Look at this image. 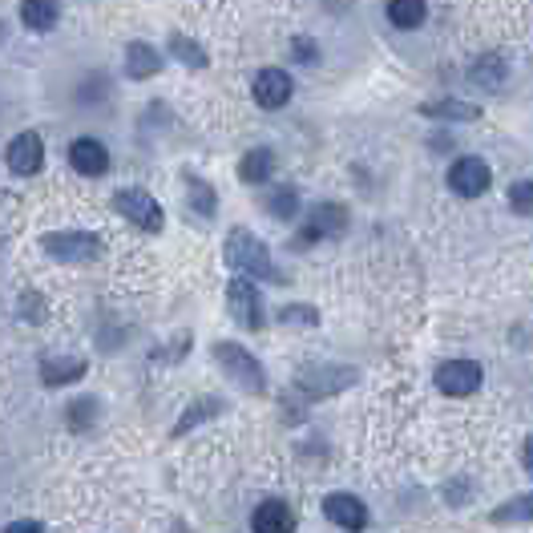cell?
Returning a JSON list of instances; mask_svg holds the SVG:
<instances>
[{
    "label": "cell",
    "mask_w": 533,
    "mask_h": 533,
    "mask_svg": "<svg viewBox=\"0 0 533 533\" xmlns=\"http://www.w3.org/2000/svg\"><path fill=\"white\" fill-rule=\"evenodd\" d=\"M227 263H231L235 271H243L247 279H271V275H275L267 243H263L255 231H247V227H235V231L227 235Z\"/></svg>",
    "instance_id": "6da1fadb"
},
{
    "label": "cell",
    "mask_w": 533,
    "mask_h": 533,
    "mask_svg": "<svg viewBox=\"0 0 533 533\" xmlns=\"http://www.w3.org/2000/svg\"><path fill=\"white\" fill-rule=\"evenodd\" d=\"M215 364L243 388V392H263L267 388V376H263V368H259V360L247 352V348H239V344H231V340H223V344H215Z\"/></svg>",
    "instance_id": "7a4b0ae2"
},
{
    "label": "cell",
    "mask_w": 533,
    "mask_h": 533,
    "mask_svg": "<svg viewBox=\"0 0 533 533\" xmlns=\"http://www.w3.org/2000/svg\"><path fill=\"white\" fill-rule=\"evenodd\" d=\"M41 247L61 263H89V259L101 255V239L85 235V231H53V235L41 239Z\"/></svg>",
    "instance_id": "3957f363"
},
{
    "label": "cell",
    "mask_w": 533,
    "mask_h": 533,
    "mask_svg": "<svg viewBox=\"0 0 533 533\" xmlns=\"http://www.w3.org/2000/svg\"><path fill=\"white\" fill-rule=\"evenodd\" d=\"M114 206L122 210V215L134 223V227H142V231H162V223H166V215H162V206H158V198L154 194H146V190H122L118 198H114Z\"/></svg>",
    "instance_id": "277c9868"
},
{
    "label": "cell",
    "mask_w": 533,
    "mask_h": 533,
    "mask_svg": "<svg viewBox=\"0 0 533 533\" xmlns=\"http://www.w3.org/2000/svg\"><path fill=\"white\" fill-rule=\"evenodd\" d=\"M227 307L243 328H255V332L263 328V299H259L255 279H231L227 283Z\"/></svg>",
    "instance_id": "5b68a950"
},
{
    "label": "cell",
    "mask_w": 533,
    "mask_h": 533,
    "mask_svg": "<svg viewBox=\"0 0 533 533\" xmlns=\"http://www.w3.org/2000/svg\"><path fill=\"white\" fill-rule=\"evenodd\" d=\"M481 380H485V372L473 360H449L437 368V388L445 396H473L481 388Z\"/></svg>",
    "instance_id": "8992f818"
},
{
    "label": "cell",
    "mask_w": 533,
    "mask_h": 533,
    "mask_svg": "<svg viewBox=\"0 0 533 533\" xmlns=\"http://www.w3.org/2000/svg\"><path fill=\"white\" fill-rule=\"evenodd\" d=\"M5 158H9V170L13 174H21V178H29V174H37L41 166H45V142H41V134H17L13 142H9V150H5Z\"/></svg>",
    "instance_id": "52a82bcc"
},
{
    "label": "cell",
    "mask_w": 533,
    "mask_h": 533,
    "mask_svg": "<svg viewBox=\"0 0 533 533\" xmlns=\"http://www.w3.org/2000/svg\"><path fill=\"white\" fill-rule=\"evenodd\" d=\"M493 182V170L481 162V158H457L453 170H449V186L461 194V198H477L485 194Z\"/></svg>",
    "instance_id": "ba28073f"
},
{
    "label": "cell",
    "mask_w": 533,
    "mask_h": 533,
    "mask_svg": "<svg viewBox=\"0 0 533 533\" xmlns=\"http://www.w3.org/2000/svg\"><path fill=\"white\" fill-rule=\"evenodd\" d=\"M352 380H356L352 368H332V364H324V368H303L295 384H299L307 396H332V392L348 388Z\"/></svg>",
    "instance_id": "9c48e42d"
},
{
    "label": "cell",
    "mask_w": 533,
    "mask_h": 533,
    "mask_svg": "<svg viewBox=\"0 0 533 533\" xmlns=\"http://www.w3.org/2000/svg\"><path fill=\"white\" fill-rule=\"evenodd\" d=\"M324 513H328L332 525H340V529H348V533H360V529L368 525V505H364L360 497H352V493H332V497L324 501Z\"/></svg>",
    "instance_id": "30bf717a"
},
{
    "label": "cell",
    "mask_w": 533,
    "mask_h": 533,
    "mask_svg": "<svg viewBox=\"0 0 533 533\" xmlns=\"http://www.w3.org/2000/svg\"><path fill=\"white\" fill-rule=\"evenodd\" d=\"M69 166L85 178H101L105 170H110V150H105L97 138H77L69 146Z\"/></svg>",
    "instance_id": "8fae6325"
},
{
    "label": "cell",
    "mask_w": 533,
    "mask_h": 533,
    "mask_svg": "<svg viewBox=\"0 0 533 533\" xmlns=\"http://www.w3.org/2000/svg\"><path fill=\"white\" fill-rule=\"evenodd\" d=\"M291 89H295V81L283 69H263L255 77V101L263 105V110H279V105H287Z\"/></svg>",
    "instance_id": "7c38bea8"
},
{
    "label": "cell",
    "mask_w": 533,
    "mask_h": 533,
    "mask_svg": "<svg viewBox=\"0 0 533 533\" xmlns=\"http://www.w3.org/2000/svg\"><path fill=\"white\" fill-rule=\"evenodd\" d=\"M344 227H348V210L340 202H319L311 210V223H307L303 239H336V235H344Z\"/></svg>",
    "instance_id": "4fadbf2b"
},
{
    "label": "cell",
    "mask_w": 533,
    "mask_h": 533,
    "mask_svg": "<svg viewBox=\"0 0 533 533\" xmlns=\"http://www.w3.org/2000/svg\"><path fill=\"white\" fill-rule=\"evenodd\" d=\"M251 529L255 533H291L295 529V513H291L287 501H263L251 513Z\"/></svg>",
    "instance_id": "5bb4252c"
},
{
    "label": "cell",
    "mask_w": 533,
    "mask_h": 533,
    "mask_svg": "<svg viewBox=\"0 0 533 533\" xmlns=\"http://www.w3.org/2000/svg\"><path fill=\"white\" fill-rule=\"evenodd\" d=\"M420 114L433 118V122H477L481 118V105L457 101V97H441V101H424Z\"/></svg>",
    "instance_id": "9a60e30c"
},
{
    "label": "cell",
    "mask_w": 533,
    "mask_h": 533,
    "mask_svg": "<svg viewBox=\"0 0 533 533\" xmlns=\"http://www.w3.org/2000/svg\"><path fill=\"white\" fill-rule=\"evenodd\" d=\"M81 376H85V360H81V356H49V360L41 364V380H45L49 388L73 384V380H81Z\"/></svg>",
    "instance_id": "2e32d148"
},
{
    "label": "cell",
    "mask_w": 533,
    "mask_h": 533,
    "mask_svg": "<svg viewBox=\"0 0 533 533\" xmlns=\"http://www.w3.org/2000/svg\"><path fill=\"white\" fill-rule=\"evenodd\" d=\"M57 17H61V5H57V0H21V21H25V29H33V33H49V29L57 25Z\"/></svg>",
    "instance_id": "e0dca14e"
},
{
    "label": "cell",
    "mask_w": 533,
    "mask_h": 533,
    "mask_svg": "<svg viewBox=\"0 0 533 533\" xmlns=\"http://www.w3.org/2000/svg\"><path fill=\"white\" fill-rule=\"evenodd\" d=\"M158 49L154 45H146V41H134V45H126V77H134V81H146V77H154L158 73Z\"/></svg>",
    "instance_id": "ac0fdd59"
},
{
    "label": "cell",
    "mask_w": 533,
    "mask_h": 533,
    "mask_svg": "<svg viewBox=\"0 0 533 533\" xmlns=\"http://www.w3.org/2000/svg\"><path fill=\"white\" fill-rule=\"evenodd\" d=\"M429 9H424V0H388V21L396 29H420Z\"/></svg>",
    "instance_id": "d6986e66"
},
{
    "label": "cell",
    "mask_w": 533,
    "mask_h": 533,
    "mask_svg": "<svg viewBox=\"0 0 533 533\" xmlns=\"http://www.w3.org/2000/svg\"><path fill=\"white\" fill-rule=\"evenodd\" d=\"M271 170H275V154H271V150H251V154L239 162V178H243L247 186L267 182V178H271Z\"/></svg>",
    "instance_id": "ffe728a7"
},
{
    "label": "cell",
    "mask_w": 533,
    "mask_h": 533,
    "mask_svg": "<svg viewBox=\"0 0 533 533\" xmlns=\"http://www.w3.org/2000/svg\"><path fill=\"white\" fill-rule=\"evenodd\" d=\"M469 81L481 85V89H501V85H505V61H501V57H481V61L469 69Z\"/></svg>",
    "instance_id": "44dd1931"
},
{
    "label": "cell",
    "mask_w": 533,
    "mask_h": 533,
    "mask_svg": "<svg viewBox=\"0 0 533 533\" xmlns=\"http://www.w3.org/2000/svg\"><path fill=\"white\" fill-rule=\"evenodd\" d=\"M267 210L275 219H295V210H299V190L295 186H275V190H267Z\"/></svg>",
    "instance_id": "7402d4cb"
},
{
    "label": "cell",
    "mask_w": 533,
    "mask_h": 533,
    "mask_svg": "<svg viewBox=\"0 0 533 533\" xmlns=\"http://www.w3.org/2000/svg\"><path fill=\"white\" fill-rule=\"evenodd\" d=\"M493 521H497V525H509V521H533V493L513 497V501H505L501 509H493Z\"/></svg>",
    "instance_id": "603a6c76"
},
{
    "label": "cell",
    "mask_w": 533,
    "mask_h": 533,
    "mask_svg": "<svg viewBox=\"0 0 533 533\" xmlns=\"http://www.w3.org/2000/svg\"><path fill=\"white\" fill-rule=\"evenodd\" d=\"M170 53L182 61V65H194V69H206V53L190 41V37H182V33H174L170 37Z\"/></svg>",
    "instance_id": "cb8c5ba5"
},
{
    "label": "cell",
    "mask_w": 533,
    "mask_h": 533,
    "mask_svg": "<svg viewBox=\"0 0 533 533\" xmlns=\"http://www.w3.org/2000/svg\"><path fill=\"white\" fill-rule=\"evenodd\" d=\"M279 319H283V324H291V328H315L319 324V311L307 307V303H291V307L279 311Z\"/></svg>",
    "instance_id": "d4e9b609"
},
{
    "label": "cell",
    "mask_w": 533,
    "mask_h": 533,
    "mask_svg": "<svg viewBox=\"0 0 533 533\" xmlns=\"http://www.w3.org/2000/svg\"><path fill=\"white\" fill-rule=\"evenodd\" d=\"M190 202H194V210L198 215H215V190H210L202 178H190Z\"/></svg>",
    "instance_id": "484cf974"
},
{
    "label": "cell",
    "mask_w": 533,
    "mask_h": 533,
    "mask_svg": "<svg viewBox=\"0 0 533 533\" xmlns=\"http://www.w3.org/2000/svg\"><path fill=\"white\" fill-rule=\"evenodd\" d=\"M509 206L517 215H533V182H513L509 186Z\"/></svg>",
    "instance_id": "4316f807"
},
{
    "label": "cell",
    "mask_w": 533,
    "mask_h": 533,
    "mask_svg": "<svg viewBox=\"0 0 533 533\" xmlns=\"http://www.w3.org/2000/svg\"><path fill=\"white\" fill-rule=\"evenodd\" d=\"M291 53H295L303 65H315V61H319V49H315L307 37H295V41H291Z\"/></svg>",
    "instance_id": "83f0119b"
},
{
    "label": "cell",
    "mask_w": 533,
    "mask_h": 533,
    "mask_svg": "<svg viewBox=\"0 0 533 533\" xmlns=\"http://www.w3.org/2000/svg\"><path fill=\"white\" fill-rule=\"evenodd\" d=\"M69 412H73V429H85V424H89V416H85V412H97V404H93V400H77Z\"/></svg>",
    "instance_id": "f1b7e54d"
},
{
    "label": "cell",
    "mask_w": 533,
    "mask_h": 533,
    "mask_svg": "<svg viewBox=\"0 0 533 533\" xmlns=\"http://www.w3.org/2000/svg\"><path fill=\"white\" fill-rule=\"evenodd\" d=\"M5 533H45V529H41L37 521H13V525H9Z\"/></svg>",
    "instance_id": "f546056e"
},
{
    "label": "cell",
    "mask_w": 533,
    "mask_h": 533,
    "mask_svg": "<svg viewBox=\"0 0 533 533\" xmlns=\"http://www.w3.org/2000/svg\"><path fill=\"white\" fill-rule=\"evenodd\" d=\"M521 461H525V473H533V437L525 441V449H521Z\"/></svg>",
    "instance_id": "4dcf8cb0"
},
{
    "label": "cell",
    "mask_w": 533,
    "mask_h": 533,
    "mask_svg": "<svg viewBox=\"0 0 533 533\" xmlns=\"http://www.w3.org/2000/svg\"><path fill=\"white\" fill-rule=\"evenodd\" d=\"M0 37H5V25H0Z\"/></svg>",
    "instance_id": "1f68e13d"
}]
</instances>
